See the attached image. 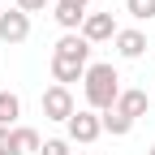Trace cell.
I'll return each instance as SVG.
<instances>
[{
    "label": "cell",
    "instance_id": "obj_1",
    "mask_svg": "<svg viewBox=\"0 0 155 155\" xmlns=\"http://www.w3.org/2000/svg\"><path fill=\"white\" fill-rule=\"evenodd\" d=\"M82 91H86V108L91 112H112L116 108V99H121V73H116V65L112 61H91L86 65V78H82Z\"/></svg>",
    "mask_w": 155,
    "mask_h": 155
},
{
    "label": "cell",
    "instance_id": "obj_2",
    "mask_svg": "<svg viewBox=\"0 0 155 155\" xmlns=\"http://www.w3.org/2000/svg\"><path fill=\"white\" fill-rule=\"evenodd\" d=\"M65 129H69V142H78V147H91V142L104 138V121H99V112H91V108L73 112L65 121Z\"/></svg>",
    "mask_w": 155,
    "mask_h": 155
},
{
    "label": "cell",
    "instance_id": "obj_3",
    "mask_svg": "<svg viewBox=\"0 0 155 155\" xmlns=\"http://www.w3.org/2000/svg\"><path fill=\"white\" fill-rule=\"evenodd\" d=\"M39 104H43V121H56V125H65L69 116L78 112V104H73V91H69V86H56V82L43 91V99H39Z\"/></svg>",
    "mask_w": 155,
    "mask_h": 155
},
{
    "label": "cell",
    "instance_id": "obj_4",
    "mask_svg": "<svg viewBox=\"0 0 155 155\" xmlns=\"http://www.w3.org/2000/svg\"><path fill=\"white\" fill-rule=\"evenodd\" d=\"M30 39V17L22 13V9H9V13H0V43L5 48H17V43H26Z\"/></svg>",
    "mask_w": 155,
    "mask_h": 155
},
{
    "label": "cell",
    "instance_id": "obj_5",
    "mask_svg": "<svg viewBox=\"0 0 155 155\" xmlns=\"http://www.w3.org/2000/svg\"><path fill=\"white\" fill-rule=\"evenodd\" d=\"M78 35H82L91 48L95 43H108V39H116V22H112V13H86V22H82Z\"/></svg>",
    "mask_w": 155,
    "mask_h": 155
},
{
    "label": "cell",
    "instance_id": "obj_6",
    "mask_svg": "<svg viewBox=\"0 0 155 155\" xmlns=\"http://www.w3.org/2000/svg\"><path fill=\"white\" fill-rule=\"evenodd\" d=\"M116 56H121V61H138V56L147 52V35L138 30V26H129V30H116Z\"/></svg>",
    "mask_w": 155,
    "mask_h": 155
},
{
    "label": "cell",
    "instance_id": "obj_7",
    "mask_svg": "<svg viewBox=\"0 0 155 155\" xmlns=\"http://www.w3.org/2000/svg\"><path fill=\"white\" fill-rule=\"evenodd\" d=\"M52 78H56V86L82 82V78H86V61H73V56H56L52 52Z\"/></svg>",
    "mask_w": 155,
    "mask_h": 155
},
{
    "label": "cell",
    "instance_id": "obj_8",
    "mask_svg": "<svg viewBox=\"0 0 155 155\" xmlns=\"http://www.w3.org/2000/svg\"><path fill=\"white\" fill-rule=\"evenodd\" d=\"M39 129H30V125H13L9 129V155H39Z\"/></svg>",
    "mask_w": 155,
    "mask_h": 155
},
{
    "label": "cell",
    "instance_id": "obj_9",
    "mask_svg": "<svg viewBox=\"0 0 155 155\" xmlns=\"http://www.w3.org/2000/svg\"><path fill=\"white\" fill-rule=\"evenodd\" d=\"M147 108H151V95H147V91H138V86L121 91V99H116V112H121V116H129V121H138Z\"/></svg>",
    "mask_w": 155,
    "mask_h": 155
},
{
    "label": "cell",
    "instance_id": "obj_10",
    "mask_svg": "<svg viewBox=\"0 0 155 155\" xmlns=\"http://www.w3.org/2000/svg\"><path fill=\"white\" fill-rule=\"evenodd\" d=\"M52 17H56V26H61L65 35H78V30H82V22H86V9L61 5V0H56V5H52Z\"/></svg>",
    "mask_w": 155,
    "mask_h": 155
},
{
    "label": "cell",
    "instance_id": "obj_11",
    "mask_svg": "<svg viewBox=\"0 0 155 155\" xmlns=\"http://www.w3.org/2000/svg\"><path fill=\"white\" fill-rule=\"evenodd\" d=\"M52 52H56V56H73V61H86V65H91V43H86L82 35H61Z\"/></svg>",
    "mask_w": 155,
    "mask_h": 155
},
{
    "label": "cell",
    "instance_id": "obj_12",
    "mask_svg": "<svg viewBox=\"0 0 155 155\" xmlns=\"http://www.w3.org/2000/svg\"><path fill=\"white\" fill-rule=\"evenodd\" d=\"M17 116H22V99H17L13 91H0V125L13 129V125H17Z\"/></svg>",
    "mask_w": 155,
    "mask_h": 155
},
{
    "label": "cell",
    "instance_id": "obj_13",
    "mask_svg": "<svg viewBox=\"0 0 155 155\" xmlns=\"http://www.w3.org/2000/svg\"><path fill=\"white\" fill-rule=\"evenodd\" d=\"M99 121H104V134H112V138H125V134L134 129V121H129V116H121L116 108H112V112H104Z\"/></svg>",
    "mask_w": 155,
    "mask_h": 155
},
{
    "label": "cell",
    "instance_id": "obj_14",
    "mask_svg": "<svg viewBox=\"0 0 155 155\" xmlns=\"http://www.w3.org/2000/svg\"><path fill=\"white\" fill-rule=\"evenodd\" d=\"M125 13L134 22H151L155 17V0H125Z\"/></svg>",
    "mask_w": 155,
    "mask_h": 155
},
{
    "label": "cell",
    "instance_id": "obj_15",
    "mask_svg": "<svg viewBox=\"0 0 155 155\" xmlns=\"http://www.w3.org/2000/svg\"><path fill=\"white\" fill-rule=\"evenodd\" d=\"M39 155H73V151H69V138H43Z\"/></svg>",
    "mask_w": 155,
    "mask_h": 155
},
{
    "label": "cell",
    "instance_id": "obj_16",
    "mask_svg": "<svg viewBox=\"0 0 155 155\" xmlns=\"http://www.w3.org/2000/svg\"><path fill=\"white\" fill-rule=\"evenodd\" d=\"M48 5H52V0H17V9H22L26 17H30V13H43Z\"/></svg>",
    "mask_w": 155,
    "mask_h": 155
},
{
    "label": "cell",
    "instance_id": "obj_17",
    "mask_svg": "<svg viewBox=\"0 0 155 155\" xmlns=\"http://www.w3.org/2000/svg\"><path fill=\"white\" fill-rule=\"evenodd\" d=\"M0 155H9V129L0 125Z\"/></svg>",
    "mask_w": 155,
    "mask_h": 155
},
{
    "label": "cell",
    "instance_id": "obj_18",
    "mask_svg": "<svg viewBox=\"0 0 155 155\" xmlns=\"http://www.w3.org/2000/svg\"><path fill=\"white\" fill-rule=\"evenodd\" d=\"M61 5H78V9H86V5H91V0H61Z\"/></svg>",
    "mask_w": 155,
    "mask_h": 155
},
{
    "label": "cell",
    "instance_id": "obj_19",
    "mask_svg": "<svg viewBox=\"0 0 155 155\" xmlns=\"http://www.w3.org/2000/svg\"><path fill=\"white\" fill-rule=\"evenodd\" d=\"M73 155H91V151H73Z\"/></svg>",
    "mask_w": 155,
    "mask_h": 155
},
{
    "label": "cell",
    "instance_id": "obj_20",
    "mask_svg": "<svg viewBox=\"0 0 155 155\" xmlns=\"http://www.w3.org/2000/svg\"><path fill=\"white\" fill-rule=\"evenodd\" d=\"M147 155H155V147H151V151H147Z\"/></svg>",
    "mask_w": 155,
    "mask_h": 155
},
{
    "label": "cell",
    "instance_id": "obj_21",
    "mask_svg": "<svg viewBox=\"0 0 155 155\" xmlns=\"http://www.w3.org/2000/svg\"><path fill=\"white\" fill-rule=\"evenodd\" d=\"M151 99H155V95H151Z\"/></svg>",
    "mask_w": 155,
    "mask_h": 155
}]
</instances>
